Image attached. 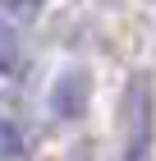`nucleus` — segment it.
<instances>
[{
  "label": "nucleus",
  "mask_w": 156,
  "mask_h": 161,
  "mask_svg": "<svg viewBox=\"0 0 156 161\" xmlns=\"http://www.w3.org/2000/svg\"><path fill=\"white\" fill-rule=\"evenodd\" d=\"M87 106V78L78 74V69H69V74L55 78V87H51V111L60 115V120H78Z\"/></svg>",
  "instance_id": "nucleus-1"
},
{
  "label": "nucleus",
  "mask_w": 156,
  "mask_h": 161,
  "mask_svg": "<svg viewBox=\"0 0 156 161\" xmlns=\"http://www.w3.org/2000/svg\"><path fill=\"white\" fill-rule=\"evenodd\" d=\"M19 60H23V37L14 32V23L0 19V74H14Z\"/></svg>",
  "instance_id": "nucleus-2"
}]
</instances>
